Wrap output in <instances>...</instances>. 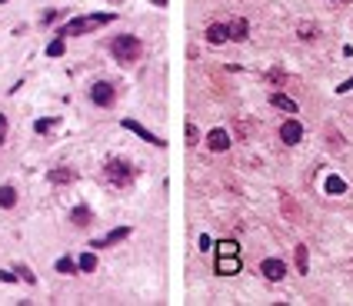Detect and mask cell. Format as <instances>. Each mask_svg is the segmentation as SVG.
<instances>
[{"instance_id":"1","label":"cell","mask_w":353,"mask_h":306,"mask_svg":"<svg viewBox=\"0 0 353 306\" xmlns=\"http://www.w3.org/2000/svg\"><path fill=\"white\" fill-rule=\"evenodd\" d=\"M113 14H90V17H77V20H70V24L60 30V37H80V33H90L97 30V27H104L110 24Z\"/></svg>"},{"instance_id":"2","label":"cell","mask_w":353,"mask_h":306,"mask_svg":"<svg viewBox=\"0 0 353 306\" xmlns=\"http://www.w3.org/2000/svg\"><path fill=\"white\" fill-rule=\"evenodd\" d=\"M134 177H137V170L130 167L127 160H107L104 163V180L110 186H130Z\"/></svg>"},{"instance_id":"3","label":"cell","mask_w":353,"mask_h":306,"mask_svg":"<svg viewBox=\"0 0 353 306\" xmlns=\"http://www.w3.org/2000/svg\"><path fill=\"white\" fill-rule=\"evenodd\" d=\"M110 54H113V60H120V64H134V60H140V40L130 37V33H120V37H113Z\"/></svg>"},{"instance_id":"4","label":"cell","mask_w":353,"mask_h":306,"mask_svg":"<svg viewBox=\"0 0 353 306\" xmlns=\"http://www.w3.org/2000/svg\"><path fill=\"white\" fill-rule=\"evenodd\" d=\"M113 97H117V90H113V83H107V80H100V83L90 87V100H94L97 107H110Z\"/></svg>"},{"instance_id":"5","label":"cell","mask_w":353,"mask_h":306,"mask_svg":"<svg viewBox=\"0 0 353 306\" xmlns=\"http://www.w3.org/2000/svg\"><path fill=\"white\" fill-rule=\"evenodd\" d=\"M280 140L287 146H297L300 140H303V127H300V120H287V123H283V127H280Z\"/></svg>"},{"instance_id":"6","label":"cell","mask_w":353,"mask_h":306,"mask_svg":"<svg viewBox=\"0 0 353 306\" xmlns=\"http://www.w3.org/2000/svg\"><path fill=\"white\" fill-rule=\"evenodd\" d=\"M260 273H263L267 280L280 283L283 276H287V266H283V260H263V263H260Z\"/></svg>"},{"instance_id":"7","label":"cell","mask_w":353,"mask_h":306,"mask_svg":"<svg viewBox=\"0 0 353 306\" xmlns=\"http://www.w3.org/2000/svg\"><path fill=\"white\" fill-rule=\"evenodd\" d=\"M207 146H210V150H213V153H224V150H230V137H227V130H210V133H207Z\"/></svg>"},{"instance_id":"8","label":"cell","mask_w":353,"mask_h":306,"mask_svg":"<svg viewBox=\"0 0 353 306\" xmlns=\"http://www.w3.org/2000/svg\"><path fill=\"white\" fill-rule=\"evenodd\" d=\"M280 210H283V220H290V223H300V203L293 200L290 193L280 196Z\"/></svg>"},{"instance_id":"9","label":"cell","mask_w":353,"mask_h":306,"mask_svg":"<svg viewBox=\"0 0 353 306\" xmlns=\"http://www.w3.org/2000/svg\"><path fill=\"white\" fill-rule=\"evenodd\" d=\"M217 273L220 276L240 273V257H237V253H233V257H217Z\"/></svg>"},{"instance_id":"10","label":"cell","mask_w":353,"mask_h":306,"mask_svg":"<svg viewBox=\"0 0 353 306\" xmlns=\"http://www.w3.org/2000/svg\"><path fill=\"white\" fill-rule=\"evenodd\" d=\"M127 236H130V230H127V226H120V230H110V233H107L104 240H94L90 246H97V250H104V246H113V243L127 240Z\"/></svg>"},{"instance_id":"11","label":"cell","mask_w":353,"mask_h":306,"mask_svg":"<svg viewBox=\"0 0 353 306\" xmlns=\"http://www.w3.org/2000/svg\"><path fill=\"white\" fill-rule=\"evenodd\" d=\"M123 127H127V130H134L137 137H140V140H147V143H157V146H163V140L157 137V133H150V130H147V127H140L137 120H123Z\"/></svg>"},{"instance_id":"12","label":"cell","mask_w":353,"mask_h":306,"mask_svg":"<svg viewBox=\"0 0 353 306\" xmlns=\"http://www.w3.org/2000/svg\"><path fill=\"white\" fill-rule=\"evenodd\" d=\"M73 180H77V170H73V167H57V170H50V183H57V186L73 183Z\"/></svg>"},{"instance_id":"13","label":"cell","mask_w":353,"mask_h":306,"mask_svg":"<svg viewBox=\"0 0 353 306\" xmlns=\"http://www.w3.org/2000/svg\"><path fill=\"white\" fill-rule=\"evenodd\" d=\"M227 27H230V40H237V43H240V40H247V37H250V24H247V20H243V17H237V20H230V24H227Z\"/></svg>"},{"instance_id":"14","label":"cell","mask_w":353,"mask_h":306,"mask_svg":"<svg viewBox=\"0 0 353 306\" xmlns=\"http://www.w3.org/2000/svg\"><path fill=\"white\" fill-rule=\"evenodd\" d=\"M207 40L210 43H227L230 40V27L227 24H210L207 27Z\"/></svg>"},{"instance_id":"15","label":"cell","mask_w":353,"mask_h":306,"mask_svg":"<svg viewBox=\"0 0 353 306\" xmlns=\"http://www.w3.org/2000/svg\"><path fill=\"white\" fill-rule=\"evenodd\" d=\"M323 140H327L333 150H343V143H346V140L340 137V130H337V127H327V130H323Z\"/></svg>"},{"instance_id":"16","label":"cell","mask_w":353,"mask_h":306,"mask_svg":"<svg viewBox=\"0 0 353 306\" xmlns=\"http://www.w3.org/2000/svg\"><path fill=\"white\" fill-rule=\"evenodd\" d=\"M270 104L277 107V110H287V113H297V104H293V100L290 97H283V93H273L270 97Z\"/></svg>"},{"instance_id":"17","label":"cell","mask_w":353,"mask_h":306,"mask_svg":"<svg viewBox=\"0 0 353 306\" xmlns=\"http://www.w3.org/2000/svg\"><path fill=\"white\" fill-rule=\"evenodd\" d=\"M70 220H73V226H90V220H94V213H90L87 207H77L70 213Z\"/></svg>"},{"instance_id":"18","label":"cell","mask_w":353,"mask_h":306,"mask_svg":"<svg viewBox=\"0 0 353 306\" xmlns=\"http://www.w3.org/2000/svg\"><path fill=\"white\" fill-rule=\"evenodd\" d=\"M0 207H4V210L17 207V190H14V186H0Z\"/></svg>"},{"instance_id":"19","label":"cell","mask_w":353,"mask_h":306,"mask_svg":"<svg viewBox=\"0 0 353 306\" xmlns=\"http://www.w3.org/2000/svg\"><path fill=\"white\" fill-rule=\"evenodd\" d=\"M323 190H327L330 196H340V193H343V190H346V183H343V180H340V177H327V183H323Z\"/></svg>"},{"instance_id":"20","label":"cell","mask_w":353,"mask_h":306,"mask_svg":"<svg viewBox=\"0 0 353 306\" xmlns=\"http://www.w3.org/2000/svg\"><path fill=\"white\" fill-rule=\"evenodd\" d=\"M317 33H320V30H317V24H310V20L297 27V37H300V40H317Z\"/></svg>"},{"instance_id":"21","label":"cell","mask_w":353,"mask_h":306,"mask_svg":"<svg viewBox=\"0 0 353 306\" xmlns=\"http://www.w3.org/2000/svg\"><path fill=\"white\" fill-rule=\"evenodd\" d=\"M57 273H64V276H73V273H77V263H73L70 257L57 260Z\"/></svg>"},{"instance_id":"22","label":"cell","mask_w":353,"mask_h":306,"mask_svg":"<svg viewBox=\"0 0 353 306\" xmlns=\"http://www.w3.org/2000/svg\"><path fill=\"white\" fill-rule=\"evenodd\" d=\"M77 266H80L83 273H94V270H97V257H94V253H83V257L77 260Z\"/></svg>"},{"instance_id":"23","label":"cell","mask_w":353,"mask_h":306,"mask_svg":"<svg viewBox=\"0 0 353 306\" xmlns=\"http://www.w3.org/2000/svg\"><path fill=\"white\" fill-rule=\"evenodd\" d=\"M237 137L250 140V137H253V123H250V120H237Z\"/></svg>"},{"instance_id":"24","label":"cell","mask_w":353,"mask_h":306,"mask_svg":"<svg viewBox=\"0 0 353 306\" xmlns=\"http://www.w3.org/2000/svg\"><path fill=\"white\" fill-rule=\"evenodd\" d=\"M217 253H220V257H233V253H240V246H237L233 240H224V243L217 246Z\"/></svg>"},{"instance_id":"25","label":"cell","mask_w":353,"mask_h":306,"mask_svg":"<svg viewBox=\"0 0 353 306\" xmlns=\"http://www.w3.org/2000/svg\"><path fill=\"white\" fill-rule=\"evenodd\" d=\"M293 260H297L300 273H306V246H297V250H293Z\"/></svg>"},{"instance_id":"26","label":"cell","mask_w":353,"mask_h":306,"mask_svg":"<svg viewBox=\"0 0 353 306\" xmlns=\"http://www.w3.org/2000/svg\"><path fill=\"white\" fill-rule=\"evenodd\" d=\"M267 83H273V87H280V83H290V80L283 77V70H267Z\"/></svg>"},{"instance_id":"27","label":"cell","mask_w":353,"mask_h":306,"mask_svg":"<svg viewBox=\"0 0 353 306\" xmlns=\"http://www.w3.org/2000/svg\"><path fill=\"white\" fill-rule=\"evenodd\" d=\"M187 143H190V146H197V143H200V130L193 127V123H187Z\"/></svg>"},{"instance_id":"28","label":"cell","mask_w":353,"mask_h":306,"mask_svg":"<svg viewBox=\"0 0 353 306\" xmlns=\"http://www.w3.org/2000/svg\"><path fill=\"white\" fill-rule=\"evenodd\" d=\"M47 54H50V57H60V54H64V37H57V40L47 47Z\"/></svg>"},{"instance_id":"29","label":"cell","mask_w":353,"mask_h":306,"mask_svg":"<svg viewBox=\"0 0 353 306\" xmlns=\"http://www.w3.org/2000/svg\"><path fill=\"white\" fill-rule=\"evenodd\" d=\"M54 127H57V120H37V133H47Z\"/></svg>"},{"instance_id":"30","label":"cell","mask_w":353,"mask_h":306,"mask_svg":"<svg viewBox=\"0 0 353 306\" xmlns=\"http://www.w3.org/2000/svg\"><path fill=\"white\" fill-rule=\"evenodd\" d=\"M17 273H20V280H27V283H37V276H33L30 270H27V266H20V270H17Z\"/></svg>"},{"instance_id":"31","label":"cell","mask_w":353,"mask_h":306,"mask_svg":"<svg viewBox=\"0 0 353 306\" xmlns=\"http://www.w3.org/2000/svg\"><path fill=\"white\" fill-rule=\"evenodd\" d=\"M4 133H7V117L0 113V143H4Z\"/></svg>"},{"instance_id":"32","label":"cell","mask_w":353,"mask_h":306,"mask_svg":"<svg viewBox=\"0 0 353 306\" xmlns=\"http://www.w3.org/2000/svg\"><path fill=\"white\" fill-rule=\"evenodd\" d=\"M337 90H340V93H346V90H353V77H350V80L343 83V87H337Z\"/></svg>"},{"instance_id":"33","label":"cell","mask_w":353,"mask_h":306,"mask_svg":"<svg viewBox=\"0 0 353 306\" xmlns=\"http://www.w3.org/2000/svg\"><path fill=\"white\" fill-rule=\"evenodd\" d=\"M157 4H167V0H157Z\"/></svg>"},{"instance_id":"34","label":"cell","mask_w":353,"mask_h":306,"mask_svg":"<svg viewBox=\"0 0 353 306\" xmlns=\"http://www.w3.org/2000/svg\"><path fill=\"white\" fill-rule=\"evenodd\" d=\"M0 4H4V0H0Z\"/></svg>"}]
</instances>
